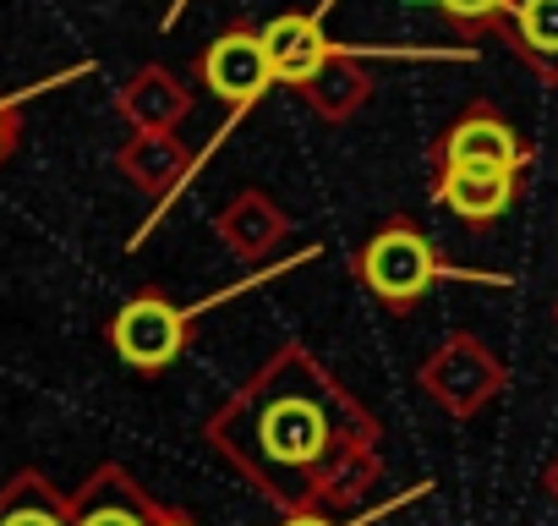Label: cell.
Wrapping results in <instances>:
<instances>
[{
	"label": "cell",
	"mask_w": 558,
	"mask_h": 526,
	"mask_svg": "<svg viewBox=\"0 0 558 526\" xmlns=\"http://www.w3.org/2000/svg\"><path fill=\"white\" fill-rule=\"evenodd\" d=\"M203 439L279 515H345L384 482L378 417L302 340L257 362L208 411Z\"/></svg>",
	"instance_id": "cell-1"
},
{
	"label": "cell",
	"mask_w": 558,
	"mask_h": 526,
	"mask_svg": "<svg viewBox=\"0 0 558 526\" xmlns=\"http://www.w3.org/2000/svg\"><path fill=\"white\" fill-rule=\"evenodd\" d=\"M329 7L335 0H318L313 12H279L257 34H263V56H268L274 88L296 94L313 116L340 127L373 99V77H367L362 56H378V50H356V45L329 39L324 34Z\"/></svg>",
	"instance_id": "cell-2"
},
{
	"label": "cell",
	"mask_w": 558,
	"mask_h": 526,
	"mask_svg": "<svg viewBox=\"0 0 558 526\" xmlns=\"http://www.w3.org/2000/svg\"><path fill=\"white\" fill-rule=\"evenodd\" d=\"M351 275L362 280V291L384 308V313H411L433 286L444 280H476V286H509V275H487V270H465L438 252V241L411 219V214H389L351 258Z\"/></svg>",
	"instance_id": "cell-3"
},
{
	"label": "cell",
	"mask_w": 558,
	"mask_h": 526,
	"mask_svg": "<svg viewBox=\"0 0 558 526\" xmlns=\"http://www.w3.org/2000/svg\"><path fill=\"white\" fill-rule=\"evenodd\" d=\"M291 263H302V258L268 263L263 275H252V280H241V286H225V291H214V297H203V302H175V297L159 291V286H137V291L110 313L105 340H110V351H116L121 368L154 379V373H165V368H175V362L186 357V346H192V324H197L203 313L235 302L241 291H252V286H263V280H274V275H286Z\"/></svg>",
	"instance_id": "cell-4"
},
{
	"label": "cell",
	"mask_w": 558,
	"mask_h": 526,
	"mask_svg": "<svg viewBox=\"0 0 558 526\" xmlns=\"http://www.w3.org/2000/svg\"><path fill=\"white\" fill-rule=\"evenodd\" d=\"M192 77H197V88H208V94L225 105V127H219L214 143L197 154V165H203V159H214V148L241 127V116L257 110L263 94L274 88V72H268V56H263V34H257V23H246V17L225 23V28L197 50Z\"/></svg>",
	"instance_id": "cell-5"
},
{
	"label": "cell",
	"mask_w": 558,
	"mask_h": 526,
	"mask_svg": "<svg viewBox=\"0 0 558 526\" xmlns=\"http://www.w3.org/2000/svg\"><path fill=\"white\" fill-rule=\"evenodd\" d=\"M416 390L449 411L454 422H471L476 411H487L504 390H509V362L471 330H449L416 368Z\"/></svg>",
	"instance_id": "cell-6"
},
{
	"label": "cell",
	"mask_w": 558,
	"mask_h": 526,
	"mask_svg": "<svg viewBox=\"0 0 558 526\" xmlns=\"http://www.w3.org/2000/svg\"><path fill=\"white\" fill-rule=\"evenodd\" d=\"M536 143L525 132H514V121L487 105L471 99L433 143H427V170H531Z\"/></svg>",
	"instance_id": "cell-7"
},
{
	"label": "cell",
	"mask_w": 558,
	"mask_h": 526,
	"mask_svg": "<svg viewBox=\"0 0 558 526\" xmlns=\"http://www.w3.org/2000/svg\"><path fill=\"white\" fill-rule=\"evenodd\" d=\"M116 170L126 176V187H137L154 203V219H143V230L126 236V247H143V236L159 225L165 203H175L181 187L197 176V154L186 148L181 132H126V143L116 148Z\"/></svg>",
	"instance_id": "cell-8"
},
{
	"label": "cell",
	"mask_w": 558,
	"mask_h": 526,
	"mask_svg": "<svg viewBox=\"0 0 558 526\" xmlns=\"http://www.w3.org/2000/svg\"><path fill=\"white\" fill-rule=\"evenodd\" d=\"M525 192L520 170H433L427 176V198L438 208H449L465 230H493Z\"/></svg>",
	"instance_id": "cell-9"
},
{
	"label": "cell",
	"mask_w": 558,
	"mask_h": 526,
	"mask_svg": "<svg viewBox=\"0 0 558 526\" xmlns=\"http://www.w3.org/2000/svg\"><path fill=\"white\" fill-rule=\"evenodd\" d=\"M214 236L225 241V252H235L241 263H263L286 247L291 236V214L279 208L263 187H241L225 198V208L214 214Z\"/></svg>",
	"instance_id": "cell-10"
},
{
	"label": "cell",
	"mask_w": 558,
	"mask_h": 526,
	"mask_svg": "<svg viewBox=\"0 0 558 526\" xmlns=\"http://www.w3.org/2000/svg\"><path fill=\"white\" fill-rule=\"evenodd\" d=\"M66 510H72V526H154V515H159L148 488L116 461L94 466L88 482L77 493H66Z\"/></svg>",
	"instance_id": "cell-11"
},
{
	"label": "cell",
	"mask_w": 558,
	"mask_h": 526,
	"mask_svg": "<svg viewBox=\"0 0 558 526\" xmlns=\"http://www.w3.org/2000/svg\"><path fill=\"white\" fill-rule=\"evenodd\" d=\"M116 116L126 121V132H181V121L192 116V88L181 83V72L148 61L116 88Z\"/></svg>",
	"instance_id": "cell-12"
},
{
	"label": "cell",
	"mask_w": 558,
	"mask_h": 526,
	"mask_svg": "<svg viewBox=\"0 0 558 526\" xmlns=\"http://www.w3.org/2000/svg\"><path fill=\"white\" fill-rule=\"evenodd\" d=\"M498 39L509 45V56L536 72L547 88H558V0H509Z\"/></svg>",
	"instance_id": "cell-13"
},
{
	"label": "cell",
	"mask_w": 558,
	"mask_h": 526,
	"mask_svg": "<svg viewBox=\"0 0 558 526\" xmlns=\"http://www.w3.org/2000/svg\"><path fill=\"white\" fill-rule=\"evenodd\" d=\"M0 526H72L66 493L45 471H12L0 482Z\"/></svg>",
	"instance_id": "cell-14"
},
{
	"label": "cell",
	"mask_w": 558,
	"mask_h": 526,
	"mask_svg": "<svg viewBox=\"0 0 558 526\" xmlns=\"http://www.w3.org/2000/svg\"><path fill=\"white\" fill-rule=\"evenodd\" d=\"M83 72H94V67L83 61V67L56 72V77H45V83H28V88H17V94H0V170L12 165V154H17V143H23V105H28L34 94H45V88H61V83L83 77Z\"/></svg>",
	"instance_id": "cell-15"
},
{
	"label": "cell",
	"mask_w": 558,
	"mask_h": 526,
	"mask_svg": "<svg viewBox=\"0 0 558 526\" xmlns=\"http://www.w3.org/2000/svg\"><path fill=\"white\" fill-rule=\"evenodd\" d=\"M427 7H438V17L465 39V45H476V39H487V34H498V23H504V7L509 0H427Z\"/></svg>",
	"instance_id": "cell-16"
},
{
	"label": "cell",
	"mask_w": 558,
	"mask_h": 526,
	"mask_svg": "<svg viewBox=\"0 0 558 526\" xmlns=\"http://www.w3.org/2000/svg\"><path fill=\"white\" fill-rule=\"evenodd\" d=\"M373 515H384V510H373ZM373 515H362V521H340V515H279V526H367Z\"/></svg>",
	"instance_id": "cell-17"
},
{
	"label": "cell",
	"mask_w": 558,
	"mask_h": 526,
	"mask_svg": "<svg viewBox=\"0 0 558 526\" xmlns=\"http://www.w3.org/2000/svg\"><path fill=\"white\" fill-rule=\"evenodd\" d=\"M154 526H197L186 510H170V504H159V515H154Z\"/></svg>",
	"instance_id": "cell-18"
},
{
	"label": "cell",
	"mask_w": 558,
	"mask_h": 526,
	"mask_svg": "<svg viewBox=\"0 0 558 526\" xmlns=\"http://www.w3.org/2000/svg\"><path fill=\"white\" fill-rule=\"evenodd\" d=\"M542 482H547V493H553V499H558V455H553V461H547V471H542Z\"/></svg>",
	"instance_id": "cell-19"
},
{
	"label": "cell",
	"mask_w": 558,
	"mask_h": 526,
	"mask_svg": "<svg viewBox=\"0 0 558 526\" xmlns=\"http://www.w3.org/2000/svg\"><path fill=\"white\" fill-rule=\"evenodd\" d=\"M181 12H186V0H175V7L165 12V23H159V28H175V23H181Z\"/></svg>",
	"instance_id": "cell-20"
},
{
	"label": "cell",
	"mask_w": 558,
	"mask_h": 526,
	"mask_svg": "<svg viewBox=\"0 0 558 526\" xmlns=\"http://www.w3.org/2000/svg\"><path fill=\"white\" fill-rule=\"evenodd\" d=\"M553 324H558V302H553Z\"/></svg>",
	"instance_id": "cell-21"
}]
</instances>
